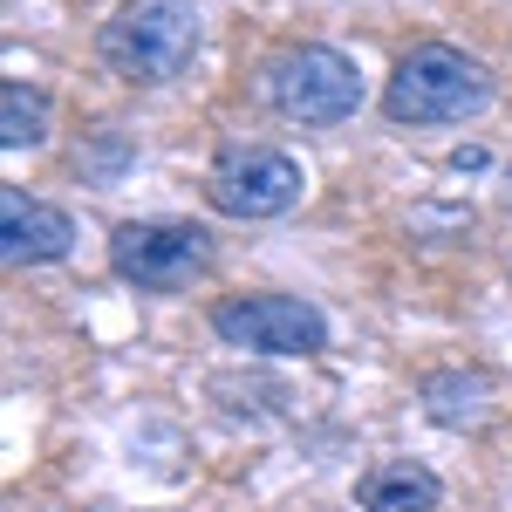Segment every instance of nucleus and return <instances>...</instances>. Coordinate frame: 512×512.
Returning a JSON list of instances; mask_svg holds the SVG:
<instances>
[{"instance_id":"1","label":"nucleus","mask_w":512,"mask_h":512,"mask_svg":"<svg viewBox=\"0 0 512 512\" xmlns=\"http://www.w3.org/2000/svg\"><path fill=\"white\" fill-rule=\"evenodd\" d=\"M198 7L192 0H130L103 21L96 35V55L117 82H137V89H158V82H178L198 55Z\"/></svg>"},{"instance_id":"2","label":"nucleus","mask_w":512,"mask_h":512,"mask_svg":"<svg viewBox=\"0 0 512 512\" xmlns=\"http://www.w3.org/2000/svg\"><path fill=\"white\" fill-rule=\"evenodd\" d=\"M492 103V76L485 62L451 48V41H424L396 62L390 89H383V117L410 123V130H431V123H472Z\"/></svg>"},{"instance_id":"3","label":"nucleus","mask_w":512,"mask_h":512,"mask_svg":"<svg viewBox=\"0 0 512 512\" xmlns=\"http://www.w3.org/2000/svg\"><path fill=\"white\" fill-rule=\"evenodd\" d=\"M267 103H274L287 123H308V130H328V123H349L362 110V76L342 48H321V41H301L267 62Z\"/></svg>"},{"instance_id":"4","label":"nucleus","mask_w":512,"mask_h":512,"mask_svg":"<svg viewBox=\"0 0 512 512\" xmlns=\"http://www.w3.org/2000/svg\"><path fill=\"white\" fill-rule=\"evenodd\" d=\"M110 274L144 294H178L212 274V233L192 219H130L110 233Z\"/></svg>"},{"instance_id":"5","label":"nucleus","mask_w":512,"mask_h":512,"mask_svg":"<svg viewBox=\"0 0 512 512\" xmlns=\"http://www.w3.org/2000/svg\"><path fill=\"white\" fill-rule=\"evenodd\" d=\"M219 342L246 355H321L328 349V315L301 294H239L212 308Z\"/></svg>"},{"instance_id":"6","label":"nucleus","mask_w":512,"mask_h":512,"mask_svg":"<svg viewBox=\"0 0 512 512\" xmlns=\"http://www.w3.org/2000/svg\"><path fill=\"white\" fill-rule=\"evenodd\" d=\"M301 192H308L301 164L287 151H274V144H239L205 171V198L226 219H280V212L301 205Z\"/></svg>"},{"instance_id":"7","label":"nucleus","mask_w":512,"mask_h":512,"mask_svg":"<svg viewBox=\"0 0 512 512\" xmlns=\"http://www.w3.org/2000/svg\"><path fill=\"white\" fill-rule=\"evenodd\" d=\"M76 246V219L48 198L28 192H0V260L7 267H48V260H69Z\"/></svg>"},{"instance_id":"8","label":"nucleus","mask_w":512,"mask_h":512,"mask_svg":"<svg viewBox=\"0 0 512 512\" xmlns=\"http://www.w3.org/2000/svg\"><path fill=\"white\" fill-rule=\"evenodd\" d=\"M424 410L444 431H485L499 417V383L485 369H431L424 376Z\"/></svg>"},{"instance_id":"9","label":"nucleus","mask_w":512,"mask_h":512,"mask_svg":"<svg viewBox=\"0 0 512 512\" xmlns=\"http://www.w3.org/2000/svg\"><path fill=\"white\" fill-rule=\"evenodd\" d=\"M355 499H362V512H437L444 485L417 458H376L362 472V485H355Z\"/></svg>"},{"instance_id":"10","label":"nucleus","mask_w":512,"mask_h":512,"mask_svg":"<svg viewBox=\"0 0 512 512\" xmlns=\"http://www.w3.org/2000/svg\"><path fill=\"white\" fill-rule=\"evenodd\" d=\"M48 137V96L28 89V82H7L0 89V144L7 151H35Z\"/></svg>"}]
</instances>
